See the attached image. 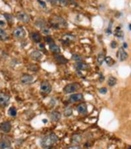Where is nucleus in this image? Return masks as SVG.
Wrapping results in <instances>:
<instances>
[{"label": "nucleus", "mask_w": 131, "mask_h": 149, "mask_svg": "<svg viewBox=\"0 0 131 149\" xmlns=\"http://www.w3.org/2000/svg\"><path fill=\"white\" fill-rule=\"evenodd\" d=\"M58 140H59V139H58L57 135L54 134V133H51L49 135H46V136L43 137L40 139V146H41V147H43L45 149L49 148L52 146L55 145L58 142Z\"/></svg>", "instance_id": "obj_1"}, {"label": "nucleus", "mask_w": 131, "mask_h": 149, "mask_svg": "<svg viewBox=\"0 0 131 149\" xmlns=\"http://www.w3.org/2000/svg\"><path fill=\"white\" fill-rule=\"evenodd\" d=\"M52 26L53 27H55L56 29H59V28H61V27H68V23L62 17H59V16H55L52 18V19L50 21Z\"/></svg>", "instance_id": "obj_2"}, {"label": "nucleus", "mask_w": 131, "mask_h": 149, "mask_svg": "<svg viewBox=\"0 0 131 149\" xmlns=\"http://www.w3.org/2000/svg\"><path fill=\"white\" fill-rule=\"evenodd\" d=\"M35 26L40 29V31L42 32V33L46 34V35H49L51 33V31L50 29L48 28L47 25H46V22L44 20V19H39L36 20L35 22Z\"/></svg>", "instance_id": "obj_3"}, {"label": "nucleus", "mask_w": 131, "mask_h": 149, "mask_svg": "<svg viewBox=\"0 0 131 149\" xmlns=\"http://www.w3.org/2000/svg\"><path fill=\"white\" fill-rule=\"evenodd\" d=\"M80 88V85L78 84H69L68 85H66L64 87V92L65 93H74L75 91H77Z\"/></svg>", "instance_id": "obj_4"}, {"label": "nucleus", "mask_w": 131, "mask_h": 149, "mask_svg": "<svg viewBox=\"0 0 131 149\" xmlns=\"http://www.w3.org/2000/svg\"><path fill=\"white\" fill-rule=\"evenodd\" d=\"M16 17L19 21H21L22 23H25V24L29 23V21H30V16L25 12H19L16 14Z\"/></svg>", "instance_id": "obj_5"}, {"label": "nucleus", "mask_w": 131, "mask_h": 149, "mask_svg": "<svg viewBox=\"0 0 131 149\" xmlns=\"http://www.w3.org/2000/svg\"><path fill=\"white\" fill-rule=\"evenodd\" d=\"M0 131L3 133H9L12 131V124L10 121H4L0 124Z\"/></svg>", "instance_id": "obj_6"}, {"label": "nucleus", "mask_w": 131, "mask_h": 149, "mask_svg": "<svg viewBox=\"0 0 131 149\" xmlns=\"http://www.w3.org/2000/svg\"><path fill=\"white\" fill-rule=\"evenodd\" d=\"M34 81V77L28 74H23L20 77V82L24 84H31Z\"/></svg>", "instance_id": "obj_7"}, {"label": "nucleus", "mask_w": 131, "mask_h": 149, "mask_svg": "<svg viewBox=\"0 0 131 149\" xmlns=\"http://www.w3.org/2000/svg\"><path fill=\"white\" fill-rule=\"evenodd\" d=\"M10 97L6 93H0V106L5 108L9 104Z\"/></svg>", "instance_id": "obj_8"}, {"label": "nucleus", "mask_w": 131, "mask_h": 149, "mask_svg": "<svg viewBox=\"0 0 131 149\" xmlns=\"http://www.w3.org/2000/svg\"><path fill=\"white\" fill-rule=\"evenodd\" d=\"M13 36L16 39H23L26 36L25 29L23 27H21V26H19V27L15 28L14 31H13Z\"/></svg>", "instance_id": "obj_9"}, {"label": "nucleus", "mask_w": 131, "mask_h": 149, "mask_svg": "<svg viewBox=\"0 0 131 149\" xmlns=\"http://www.w3.org/2000/svg\"><path fill=\"white\" fill-rule=\"evenodd\" d=\"M40 91L45 94H49L52 91V86L47 81H44L40 84Z\"/></svg>", "instance_id": "obj_10"}, {"label": "nucleus", "mask_w": 131, "mask_h": 149, "mask_svg": "<svg viewBox=\"0 0 131 149\" xmlns=\"http://www.w3.org/2000/svg\"><path fill=\"white\" fill-rule=\"evenodd\" d=\"M83 99V95L82 94H80V93H75V94H73L69 97V102L71 103H75V102H79V101H81Z\"/></svg>", "instance_id": "obj_11"}, {"label": "nucleus", "mask_w": 131, "mask_h": 149, "mask_svg": "<svg viewBox=\"0 0 131 149\" xmlns=\"http://www.w3.org/2000/svg\"><path fill=\"white\" fill-rule=\"evenodd\" d=\"M11 141L8 139H0V149H7L11 147Z\"/></svg>", "instance_id": "obj_12"}, {"label": "nucleus", "mask_w": 131, "mask_h": 149, "mask_svg": "<svg viewBox=\"0 0 131 149\" xmlns=\"http://www.w3.org/2000/svg\"><path fill=\"white\" fill-rule=\"evenodd\" d=\"M30 56H31V58L32 59V60H34V61H39V60H41V58H42V53H41V51H39V50H33L31 54H30Z\"/></svg>", "instance_id": "obj_13"}, {"label": "nucleus", "mask_w": 131, "mask_h": 149, "mask_svg": "<svg viewBox=\"0 0 131 149\" xmlns=\"http://www.w3.org/2000/svg\"><path fill=\"white\" fill-rule=\"evenodd\" d=\"M117 57L119 58V60L121 61H125L128 58V53L122 47H121V48H119V51H118V54H117Z\"/></svg>", "instance_id": "obj_14"}, {"label": "nucleus", "mask_w": 131, "mask_h": 149, "mask_svg": "<svg viewBox=\"0 0 131 149\" xmlns=\"http://www.w3.org/2000/svg\"><path fill=\"white\" fill-rule=\"evenodd\" d=\"M31 38L36 43H40V41L42 40V36L38 32H32L31 33Z\"/></svg>", "instance_id": "obj_15"}, {"label": "nucleus", "mask_w": 131, "mask_h": 149, "mask_svg": "<svg viewBox=\"0 0 131 149\" xmlns=\"http://www.w3.org/2000/svg\"><path fill=\"white\" fill-rule=\"evenodd\" d=\"M49 118H50V120L52 122H58L61 118V114L58 111H52L49 115Z\"/></svg>", "instance_id": "obj_16"}, {"label": "nucleus", "mask_w": 131, "mask_h": 149, "mask_svg": "<svg viewBox=\"0 0 131 149\" xmlns=\"http://www.w3.org/2000/svg\"><path fill=\"white\" fill-rule=\"evenodd\" d=\"M54 59L56 60L57 62H59L60 64H65V63H68V60L67 58H65L63 55L59 54H57L54 55Z\"/></svg>", "instance_id": "obj_17"}, {"label": "nucleus", "mask_w": 131, "mask_h": 149, "mask_svg": "<svg viewBox=\"0 0 131 149\" xmlns=\"http://www.w3.org/2000/svg\"><path fill=\"white\" fill-rule=\"evenodd\" d=\"M9 39H10V37H9L8 33L6 31H4L2 28H0V40L7 41V40H9Z\"/></svg>", "instance_id": "obj_18"}, {"label": "nucleus", "mask_w": 131, "mask_h": 149, "mask_svg": "<svg viewBox=\"0 0 131 149\" xmlns=\"http://www.w3.org/2000/svg\"><path fill=\"white\" fill-rule=\"evenodd\" d=\"M49 49L51 50V52H52V53H53V54H59V52H60L59 47L55 43H53V42L49 44Z\"/></svg>", "instance_id": "obj_19"}, {"label": "nucleus", "mask_w": 131, "mask_h": 149, "mask_svg": "<svg viewBox=\"0 0 131 149\" xmlns=\"http://www.w3.org/2000/svg\"><path fill=\"white\" fill-rule=\"evenodd\" d=\"M77 111L81 114H86L87 111H88L87 104H79L78 107H77Z\"/></svg>", "instance_id": "obj_20"}, {"label": "nucleus", "mask_w": 131, "mask_h": 149, "mask_svg": "<svg viewBox=\"0 0 131 149\" xmlns=\"http://www.w3.org/2000/svg\"><path fill=\"white\" fill-rule=\"evenodd\" d=\"M88 68H89V67H88V65H87V64L83 63L82 61H81V62H76V63H75V68H76V69H78V70L88 69Z\"/></svg>", "instance_id": "obj_21"}, {"label": "nucleus", "mask_w": 131, "mask_h": 149, "mask_svg": "<svg viewBox=\"0 0 131 149\" xmlns=\"http://www.w3.org/2000/svg\"><path fill=\"white\" fill-rule=\"evenodd\" d=\"M70 2H73V0H57V5L61 6H67L70 4Z\"/></svg>", "instance_id": "obj_22"}, {"label": "nucleus", "mask_w": 131, "mask_h": 149, "mask_svg": "<svg viewBox=\"0 0 131 149\" xmlns=\"http://www.w3.org/2000/svg\"><path fill=\"white\" fill-rule=\"evenodd\" d=\"M4 17L6 18V20L10 25L13 24V22H14V19H13V16H12V15L8 14V13H5V14H4Z\"/></svg>", "instance_id": "obj_23"}, {"label": "nucleus", "mask_w": 131, "mask_h": 149, "mask_svg": "<svg viewBox=\"0 0 131 149\" xmlns=\"http://www.w3.org/2000/svg\"><path fill=\"white\" fill-rule=\"evenodd\" d=\"M81 141V136L80 134H75L72 138V142L74 144H79Z\"/></svg>", "instance_id": "obj_24"}, {"label": "nucleus", "mask_w": 131, "mask_h": 149, "mask_svg": "<svg viewBox=\"0 0 131 149\" xmlns=\"http://www.w3.org/2000/svg\"><path fill=\"white\" fill-rule=\"evenodd\" d=\"M103 61H105V56H104V54L102 53H100L97 56V62L99 65H101L103 63Z\"/></svg>", "instance_id": "obj_25"}, {"label": "nucleus", "mask_w": 131, "mask_h": 149, "mask_svg": "<svg viewBox=\"0 0 131 149\" xmlns=\"http://www.w3.org/2000/svg\"><path fill=\"white\" fill-rule=\"evenodd\" d=\"M8 114H9V116H11V117H12V118H15L16 116H17V110H16V108L15 107H11L9 110H8Z\"/></svg>", "instance_id": "obj_26"}, {"label": "nucleus", "mask_w": 131, "mask_h": 149, "mask_svg": "<svg viewBox=\"0 0 131 149\" xmlns=\"http://www.w3.org/2000/svg\"><path fill=\"white\" fill-rule=\"evenodd\" d=\"M116 82H117V80H116L114 77H110L108 78V84L110 87H112V86H114V85L116 84Z\"/></svg>", "instance_id": "obj_27"}, {"label": "nucleus", "mask_w": 131, "mask_h": 149, "mask_svg": "<svg viewBox=\"0 0 131 149\" xmlns=\"http://www.w3.org/2000/svg\"><path fill=\"white\" fill-rule=\"evenodd\" d=\"M73 114V110L71 108H67L64 111V116L65 117H70Z\"/></svg>", "instance_id": "obj_28"}, {"label": "nucleus", "mask_w": 131, "mask_h": 149, "mask_svg": "<svg viewBox=\"0 0 131 149\" xmlns=\"http://www.w3.org/2000/svg\"><path fill=\"white\" fill-rule=\"evenodd\" d=\"M28 69L32 71V72H37L39 70V67L37 65H35V64H30L28 66Z\"/></svg>", "instance_id": "obj_29"}, {"label": "nucleus", "mask_w": 131, "mask_h": 149, "mask_svg": "<svg viewBox=\"0 0 131 149\" xmlns=\"http://www.w3.org/2000/svg\"><path fill=\"white\" fill-rule=\"evenodd\" d=\"M72 59L74 60L76 62H81V61H82V58H81V56L79 55V54H73V55H72Z\"/></svg>", "instance_id": "obj_30"}, {"label": "nucleus", "mask_w": 131, "mask_h": 149, "mask_svg": "<svg viewBox=\"0 0 131 149\" xmlns=\"http://www.w3.org/2000/svg\"><path fill=\"white\" fill-rule=\"evenodd\" d=\"M105 61H106V63L108 65V66H111V65H113L114 64V60H113V58H111V57H109V56H108V57H106L105 58Z\"/></svg>", "instance_id": "obj_31"}, {"label": "nucleus", "mask_w": 131, "mask_h": 149, "mask_svg": "<svg viewBox=\"0 0 131 149\" xmlns=\"http://www.w3.org/2000/svg\"><path fill=\"white\" fill-rule=\"evenodd\" d=\"M115 36H117V37H121V36H122V33H121V28H120V27L116 28V33H115Z\"/></svg>", "instance_id": "obj_32"}, {"label": "nucleus", "mask_w": 131, "mask_h": 149, "mask_svg": "<svg viewBox=\"0 0 131 149\" xmlns=\"http://www.w3.org/2000/svg\"><path fill=\"white\" fill-rule=\"evenodd\" d=\"M45 40H46V42H47V43H52L53 41H52V39L51 38V37H49V36H46L45 37Z\"/></svg>", "instance_id": "obj_33"}, {"label": "nucleus", "mask_w": 131, "mask_h": 149, "mask_svg": "<svg viewBox=\"0 0 131 149\" xmlns=\"http://www.w3.org/2000/svg\"><path fill=\"white\" fill-rule=\"evenodd\" d=\"M38 2H39V4L40 5V6H41V7H43V8H46V3H45V2H43L42 0H38Z\"/></svg>", "instance_id": "obj_34"}, {"label": "nucleus", "mask_w": 131, "mask_h": 149, "mask_svg": "<svg viewBox=\"0 0 131 149\" xmlns=\"http://www.w3.org/2000/svg\"><path fill=\"white\" fill-rule=\"evenodd\" d=\"M67 149H82L80 146H70Z\"/></svg>", "instance_id": "obj_35"}, {"label": "nucleus", "mask_w": 131, "mask_h": 149, "mask_svg": "<svg viewBox=\"0 0 131 149\" xmlns=\"http://www.w3.org/2000/svg\"><path fill=\"white\" fill-rule=\"evenodd\" d=\"M46 1L52 5H57V0H46Z\"/></svg>", "instance_id": "obj_36"}, {"label": "nucleus", "mask_w": 131, "mask_h": 149, "mask_svg": "<svg viewBox=\"0 0 131 149\" xmlns=\"http://www.w3.org/2000/svg\"><path fill=\"white\" fill-rule=\"evenodd\" d=\"M100 92L101 93H103V94H106L107 93V89L106 88H101L100 89Z\"/></svg>", "instance_id": "obj_37"}, {"label": "nucleus", "mask_w": 131, "mask_h": 149, "mask_svg": "<svg viewBox=\"0 0 131 149\" xmlns=\"http://www.w3.org/2000/svg\"><path fill=\"white\" fill-rule=\"evenodd\" d=\"M0 26H1V27L6 26V22H5V21H2V20H0Z\"/></svg>", "instance_id": "obj_38"}, {"label": "nucleus", "mask_w": 131, "mask_h": 149, "mask_svg": "<svg viewBox=\"0 0 131 149\" xmlns=\"http://www.w3.org/2000/svg\"><path fill=\"white\" fill-rule=\"evenodd\" d=\"M112 47H113V48L115 47V42H112Z\"/></svg>", "instance_id": "obj_39"}, {"label": "nucleus", "mask_w": 131, "mask_h": 149, "mask_svg": "<svg viewBox=\"0 0 131 149\" xmlns=\"http://www.w3.org/2000/svg\"><path fill=\"white\" fill-rule=\"evenodd\" d=\"M123 47H124V48H126V47H127V44H126V43H124V44H123Z\"/></svg>", "instance_id": "obj_40"}, {"label": "nucleus", "mask_w": 131, "mask_h": 149, "mask_svg": "<svg viewBox=\"0 0 131 149\" xmlns=\"http://www.w3.org/2000/svg\"><path fill=\"white\" fill-rule=\"evenodd\" d=\"M7 149H13V148H10V147H9V148H7Z\"/></svg>", "instance_id": "obj_41"}, {"label": "nucleus", "mask_w": 131, "mask_h": 149, "mask_svg": "<svg viewBox=\"0 0 131 149\" xmlns=\"http://www.w3.org/2000/svg\"><path fill=\"white\" fill-rule=\"evenodd\" d=\"M0 118H1V113H0Z\"/></svg>", "instance_id": "obj_42"}, {"label": "nucleus", "mask_w": 131, "mask_h": 149, "mask_svg": "<svg viewBox=\"0 0 131 149\" xmlns=\"http://www.w3.org/2000/svg\"><path fill=\"white\" fill-rule=\"evenodd\" d=\"M128 149H131V147H129V148H128Z\"/></svg>", "instance_id": "obj_43"}]
</instances>
